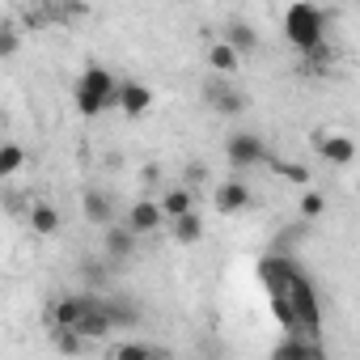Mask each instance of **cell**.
<instances>
[{
  "instance_id": "1",
  "label": "cell",
  "mask_w": 360,
  "mask_h": 360,
  "mask_svg": "<svg viewBox=\"0 0 360 360\" xmlns=\"http://www.w3.org/2000/svg\"><path fill=\"white\" fill-rule=\"evenodd\" d=\"M259 276H263V284L271 292V309H276L280 326L288 335H297V339L318 343V335H322V305H318L314 284L297 271V263L288 255H267L259 263Z\"/></svg>"
},
{
  "instance_id": "2",
  "label": "cell",
  "mask_w": 360,
  "mask_h": 360,
  "mask_svg": "<svg viewBox=\"0 0 360 360\" xmlns=\"http://www.w3.org/2000/svg\"><path fill=\"white\" fill-rule=\"evenodd\" d=\"M72 102H77V110H81L85 119H94V115H102V110L119 106V81L110 77V68L89 64V68L81 72L77 89H72Z\"/></svg>"
},
{
  "instance_id": "3",
  "label": "cell",
  "mask_w": 360,
  "mask_h": 360,
  "mask_svg": "<svg viewBox=\"0 0 360 360\" xmlns=\"http://www.w3.org/2000/svg\"><path fill=\"white\" fill-rule=\"evenodd\" d=\"M284 39L305 56V51H318V47H326V13L318 9V5H292L288 13H284Z\"/></svg>"
},
{
  "instance_id": "4",
  "label": "cell",
  "mask_w": 360,
  "mask_h": 360,
  "mask_svg": "<svg viewBox=\"0 0 360 360\" xmlns=\"http://www.w3.org/2000/svg\"><path fill=\"white\" fill-rule=\"evenodd\" d=\"M225 157H229L233 169H250V165H263L271 153H267V144L255 131H233L229 144H225Z\"/></svg>"
},
{
  "instance_id": "5",
  "label": "cell",
  "mask_w": 360,
  "mask_h": 360,
  "mask_svg": "<svg viewBox=\"0 0 360 360\" xmlns=\"http://www.w3.org/2000/svg\"><path fill=\"white\" fill-rule=\"evenodd\" d=\"M204 102H208L217 115H242V110H246V94H242L238 85H229L225 77H217V81L204 85Z\"/></svg>"
},
{
  "instance_id": "6",
  "label": "cell",
  "mask_w": 360,
  "mask_h": 360,
  "mask_svg": "<svg viewBox=\"0 0 360 360\" xmlns=\"http://www.w3.org/2000/svg\"><path fill=\"white\" fill-rule=\"evenodd\" d=\"M94 301L98 297H60L56 305H51V322H56V330H77L81 322H85V314L94 309Z\"/></svg>"
},
{
  "instance_id": "7",
  "label": "cell",
  "mask_w": 360,
  "mask_h": 360,
  "mask_svg": "<svg viewBox=\"0 0 360 360\" xmlns=\"http://www.w3.org/2000/svg\"><path fill=\"white\" fill-rule=\"evenodd\" d=\"M165 225V212H161V204H153V200H136L131 208H127V229L140 238V233H157Z\"/></svg>"
},
{
  "instance_id": "8",
  "label": "cell",
  "mask_w": 360,
  "mask_h": 360,
  "mask_svg": "<svg viewBox=\"0 0 360 360\" xmlns=\"http://www.w3.org/2000/svg\"><path fill=\"white\" fill-rule=\"evenodd\" d=\"M314 144H318L322 161H330V165H352V161H356V144H352V136H330V131H318V136H314Z\"/></svg>"
},
{
  "instance_id": "9",
  "label": "cell",
  "mask_w": 360,
  "mask_h": 360,
  "mask_svg": "<svg viewBox=\"0 0 360 360\" xmlns=\"http://www.w3.org/2000/svg\"><path fill=\"white\" fill-rule=\"evenodd\" d=\"M212 204H217V212H242L250 204V187L238 183V178H229V183H221L212 191Z\"/></svg>"
},
{
  "instance_id": "10",
  "label": "cell",
  "mask_w": 360,
  "mask_h": 360,
  "mask_svg": "<svg viewBox=\"0 0 360 360\" xmlns=\"http://www.w3.org/2000/svg\"><path fill=\"white\" fill-rule=\"evenodd\" d=\"M148 106H153V89H148V85H140V81H123V85H119V110H123V115L136 119V115H144Z\"/></svg>"
},
{
  "instance_id": "11",
  "label": "cell",
  "mask_w": 360,
  "mask_h": 360,
  "mask_svg": "<svg viewBox=\"0 0 360 360\" xmlns=\"http://www.w3.org/2000/svg\"><path fill=\"white\" fill-rule=\"evenodd\" d=\"M81 212H85V221H89V225L110 229V217H115L110 195H102V191H85V195H81Z\"/></svg>"
},
{
  "instance_id": "12",
  "label": "cell",
  "mask_w": 360,
  "mask_h": 360,
  "mask_svg": "<svg viewBox=\"0 0 360 360\" xmlns=\"http://www.w3.org/2000/svg\"><path fill=\"white\" fill-rule=\"evenodd\" d=\"M110 330H115V322H110V314H106V305H102V297H98L94 309L85 314V322L77 326V335H81V339H106Z\"/></svg>"
},
{
  "instance_id": "13",
  "label": "cell",
  "mask_w": 360,
  "mask_h": 360,
  "mask_svg": "<svg viewBox=\"0 0 360 360\" xmlns=\"http://www.w3.org/2000/svg\"><path fill=\"white\" fill-rule=\"evenodd\" d=\"M161 212H165L169 221H183V217H191V212H195V200H191V191H187V187H169V191L161 195Z\"/></svg>"
},
{
  "instance_id": "14",
  "label": "cell",
  "mask_w": 360,
  "mask_h": 360,
  "mask_svg": "<svg viewBox=\"0 0 360 360\" xmlns=\"http://www.w3.org/2000/svg\"><path fill=\"white\" fill-rule=\"evenodd\" d=\"M102 246H106L110 259H127V255L136 250V233H131L127 225H110V229L102 233Z\"/></svg>"
},
{
  "instance_id": "15",
  "label": "cell",
  "mask_w": 360,
  "mask_h": 360,
  "mask_svg": "<svg viewBox=\"0 0 360 360\" xmlns=\"http://www.w3.org/2000/svg\"><path fill=\"white\" fill-rule=\"evenodd\" d=\"M225 43H229L238 56H250V51L259 47V34H255V26H250V22H229V34H225Z\"/></svg>"
},
{
  "instance_id": "16",
  "label": "cell",
  "mask_w": 360,
  "mask_h": 360,
  "mask_svg": "<svg viewBox=\"0 0 360 360\" xmlns=\"http://www.w3.org/2000/svg\"><path fill=\"white\" fill-rule=\"evenodd\" d=\"M30 229H34L39 238H51V233L60 229V212H56L51 204H34V208H30Z\"/></svg>"
},
{
  "instance_id": "17",
  "label": "cell",
  "mask_w": 360,
  "mask_h": 360,
  "mask_svg": "<svg viewBox=\"0 0 360 360\" xmlns=\"http://www.w3.org/2000/svg\"><path fill=\"white\" fill-rule=\"evenodd\" d=\"M102 305H106V314H110L115 326H136L140 322V309L131 301H123V297H102Z\"/></svg>"
},
{
  "instance_id": "18",
  "label": "cell",
  "mask_w": 360,
  "mask_h": 360,
  "mask_svg": "<svg viewBox=\"0 0 360 360\" xmlns=\"http://www.w3.org/2000/svg\"><path fill=\"white\" fill-rule=\"evenodd\" d=\"M208 64L221 72V77H229V72H238V64H242V56L229 47V43H212V51H208Z\"/></svg>"
},
{
  "instance_id": "19",
  "label": "cell",
  "mask_w": 360,
  "mask_h": 360,
  "mask_svg": "<svg viewBox=\"0 0 360 360\" xmlns=\"http://www.w3.org/2000/svg\"><path fill=\"white\" fill-rule=\"evenodd\" d=\"M309 339H297V335H288V339H280L276 347H271V360H309Z\"/></svg>"
},
{
  "instance_id": "20",
  "label": "cell",
  "mask_w": 360,
  "mask_h": 360,
  "mask_svg": "<svg viewBox=\"0 0 360 360\" xmlns=\"http://www.w3.org/2000/svg\"><path fill=\"white\" fill-rule=\"evenodd\" d=\"M169 238H174V242H183V246H191V242L204 238V221H200L195 212L183 217V221H174V225H169Z\"/></svg>"
},
{
  "instance_id": "21",
  "label": "cell",
  "mask_w": 360,
  "mask_h": 360,
  "mask_svg": "<svg viewBox=\"0 0 360 360\" xmlns=\"http://www.w3.org/2000/svg\"><path fill=\"white\" fill-rule=\"evenodd\" d=\"M22 161H26V148H22V144H13V140L0 144V174H18Z\"/></svg>"
},
{
  "instance_id": "22",
  "label": "cell",
  "mask_w": 360,
  "mask_h": 360,
  "mask_svg": "<svg viewBox=\"0 0 360 360\" xmlns=\"http://www.w3.org/2000/svg\"><path fill=\"white\" fill-rule=\"evenodd\" d=\"M110 360H153V352H148L144 343L131 339V343H119V347L110 352Z\"/></svg>"
},
{
  "instance_id": "23",
  "label": "cell",
  "mask_w": 360,
  "mask_h": 360,
  "mask_svg": "<svg viewBox=\"0 0 360 360\" xmlns=\"http://www.w3.org/2000/svg\"><path fill=\"white\" fill-rule=\"evenodd\" d=\"M276 169L288 178V183H297V187H309V169H305L301 161H276Z\"/></svg>"
},
{
  "instance_id": "24",
  "label": "cell",
  "mask_w": 360,
  "mask_h": 360,
  "mask_svg": "<svg viewBox=\"0 0 360 360\" xmlns=\"http://www.w3.org/2000/svg\"><path fill=\"white\" fill-rule=\"evenodd\" d=\"M85 347V339L77 335V330H56V352H64V356H77Z\"/></svg>"
},
{
  "instance_id": "25",
  "label": "cell",
  "mask_w": 360,
  "mask_h": 360,
  "mask_svg": "<svg viewBox=\"0 0 360 360\" xmlns=\"http://www.w3.org/2000/svg\"><path fill=\"white\" fill-rule=\"evenodd\" d=\"M322 208H326V195L322 191H305L301 195V217L309 221V217H322Z\"/></svg>"
},
{
  "instance_id": "26",
  "label": "cell",
  "mask_w": 360,
  "mask_h": 360,
  "mask_svg": "<svg viewBox=\"0 0 360 360\" xmlns=\"http://www.w3.org/2000/svg\"><path fill=\"white\" fill-rule=\"evenodd\" d=\"M18 43H22V34H18L13 26H5V30H0V56H5V60L18 51Z\"/></svg>"
},
{
  "instance_id": "27",
  "label": "cell",
  "mask_w": 360,
  "mask_h": 360,
  "mask_svg": "<svg viewBox=\"0 0 360 360\" xmlns=\"http://www.w3.org/2000/svg\"><path fill=\"white\" fill-rule=\"evenodd\" d=\"M187 183H208V169H204L200 161H191V165H187Z\"/></svg>"
}]
</instances>
